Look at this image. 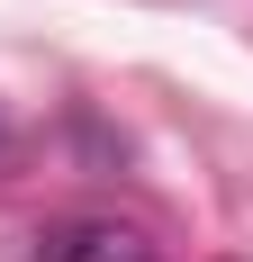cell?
<instances>
[{
  "instance_id": "1",
  "label": "cell",
  "mask_w": 253,
  "mask_h": 262,
  "mask_svg": "<svg viewBox=\"0 0 253 262\" xmlns=\"http://www.w3.org/2000/svg\"><path fill=\"white\" fill-rule=\"evenodd\" d=\"M36 262H163V244L126 217H64L36 235Z\"/></svg>"
},
{
  "instance_id": "2",
  "label": "cell",
  "mask_w": 253,
  "mask_h": 262,
  "mask_svg": "<svg viewBox=\"0 0 253 262\" xmlns=\"http://www.w3.org/2000/svg\"><path fill=\"white\" fill-rule=\"evenodd\" d=\"M0 154H9V118H0Z\"/></svg>"
}]
</instances>
